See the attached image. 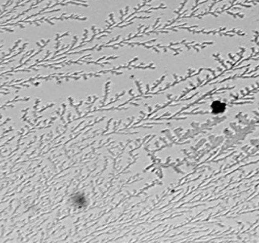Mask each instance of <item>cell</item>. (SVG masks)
<instances>
[{"instance_id":"cell-1","label":"cell","mask_w":259,"mask_h":243,"mask_svg":"<svg viewBox=\"0 0 259 243\" xmlns=\"http://www.w3.org/2000/svg\"><path fill=\"white\" fill-rule=\"evenodd\" d=\"M211 107H212L213 113H222L225 110V105L223 103L220 102V101L213 102Z\"/></svg>"}]
</instances>
